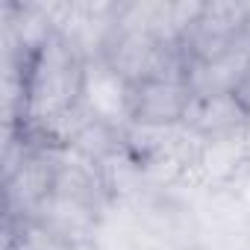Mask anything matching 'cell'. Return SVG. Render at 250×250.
<instances>
[{
    "label": "cell",
    "mask_w": 250,
    "mask_h": 250,
    "mask_svg": "<svg viewBox=\"0 0 250 250\" xmlns=\"http://www.w3.org/2000/svg\"><path fill=\"white\" fill-rule=\"evenodd\" d=\"M85 50L59 27L33 50L21 71L24 91V127L50 130L56 121L71 115L83 100Z\"/></svg>",
    "instance_id": "1"
},
{
    "label": "cell",
    "mask_w": 250,
    "mask_h": 250,
    "mask_svg": "<svg viewBox=\"0 0 250 250\" xmlns=\"http://www.w3.org/2000/svg\"><path fill=\"white\" fill-rule=\"evenodd\" d=\"M247 42H250L247 3H203L200 15L183 36L191 65L215 62Z\"/></svg>",
    "instance_id": "2"
},
{
    "label": "cell",
    "mask_w": 250,
    "mask_h": 250,
    "mask_svg": "<svg viewBox=\"0 0 250 250\" xmlns=\"http://www.w3.org/2000/svg\"><path fill=\"white\" fill-rule=\"evenodd\" d=\"M59 156L50 150H27L9 171H6V212L9 221L24 215L33 221L39 209L56 188Z\"/></svg>",
    "instance_id": "3"
},
{
    "label": "cell",
    "mask_w": 250,
    "mask_h": 250,
    "mask_svg": "<svg viewBox=\"0 0 250 250\" xmlns=\"http://www.w3.org/2000/svg\"><path fill=\"white\" fill-rule=\"evenodd\" d=\"M194 91L180 80H142L133 83L130 124L142 130H174L183 127Z\"/></svg>",
    "instance_id": "4"
},
{
    "label": "cell",
    "mask_w": 250,
    "mask_h": 250,
    "mask_svg": "<svg viewBox=\"0 0 250 250\" xmlns=\"http://www.w3.org/2000/svg\"><path fill=\"white\" fill-rule=\"evenodd\" d=\"M130 97L133 83L124 80L100 53L85 59V77H83V100L80 106L112 127L124 130L130 124Z\"/></svg>",
    "instance_id": "5"
},
{
    "label": "cell",
    "mask_w": 250,
    "mask_h": 250,
    "mask_svg": "<svg viewBox=\"0 0 250 250\" xmlns=\"http://www.w3.org/2000/svg\"><path fill=\"white\" fill-rule=\"evenodd\" d=\"M247 121H250V115L235 100V94H209V97H194L191 100L183 127L194 139L206 142V139L244 133Z\"/></svg>",
    "instance_id": "6"
},
{
    "label": "cell",
    "mask_w": 250,
    "mask_h": 250,
    "mask_svg": "<svg viewBox=\"0 0 250 250\" xmlns=\"http://www.w3.org/2000/svg\"><path fill=\"white\" fill-rule=\"evenodd\" d=\"M247 62H250V42L235 47L232 53L215 59V62H194L188 71V85H191L194 97L232 94L247 71Z\"/></svg>",
    "instance_id": "7"
},
{
    "label": "cell",
    "mask_w": 250,
    "mask_h": 250,
    "mask_svg": "<svg viewBox=\"0 0 250 250\" xmlns=\"http://www.w3.org/2000/svg\"><path fill=\"white\" fill-rule=\"evenodd\" d=\"M194 165L203 171L206 180H229V177H235L238 168L250 165V150H247L244 133L200 142Z\"/></svg>",
    "instance_id": "8"
},
{
    "label": "cell",
    "mask_w": 250,
    "mask_h": 250,
    "mask_svg": "<svg viewBox=\"0 0 250 250\" xmlns=\"http://www.w3.org/2000/svg\"><path fill=\"white\" fill-rule=\"evenodd\" d=\"M124 142H127L124 130H118V127H112V124H103V121H97V118L88 115L83 121V127L77 130V136L71 139L68 147L74 153H80V156L103 165L106 159H112L124 147Z\"/></svg>",
    "instance_id": "9"
},
{
    "label": "cell",
    "mask_w": 250,
    "mask_h": 250,
    "mask_svg": "<svg viewBox=\"0 0 250 250\" xmlns=\"http://www.w3.org/2000/svg\"><path fill=\"white\" fill-rule=\"evenodd\" d=\"M244 142H247V150H250V121H247V127H244Z\"/></svg>",
    "instance_id": "10"
}]
</instances>
